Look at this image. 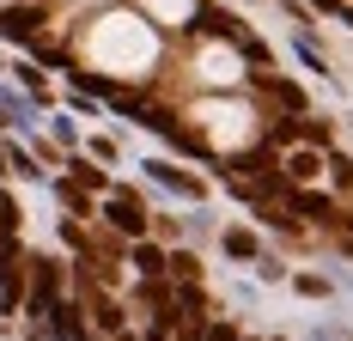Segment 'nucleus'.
<instances>
[{
    "instance_id": "f257e3e1",
    "label": "nucleus",
    "mask_w": 353,
    "mask_h": 341,
    "mask_svg": "<svg viewBox=\"0 0 353 341\" xmlns=\"http://www.w3.org/2000/svg\"><path fill=\"white\" fill-rule=\"evenodd\" d=\"M152 55H159V43H152V31H146L141 19H128V12L98 19V31H92V61L104 73H141V68H152Z\"/></svg>"
},
{
    "instance_id": "f03ea898",
    "label": "nucleus",
    "mask_w": 353,
    "mask_h": 341,
    "mask_svg": "<svg viewBox=\"0 0 353 341\" xmlns=\"http://www.w3.org/2000/svg\"><path fill=\"white\" fill-rule=\"evenodd\" d=\"M195 116V128L219 146V153H244V146H256V110L250 104H232V98H208V104H195L189 110Z\"/></svg>"
},
{
    "instance_id": "7ed1b4c3",
    "label": "nucleus",
    "mask_w": 353,
    "mask_h": 341,
    "mask_svg": "<svg viewBox=\"0 0 353 341\" xmlns=\"http://www.w3.org/2000/svg\"><path fill=\"white\" fill-rule=\"evenodd\" d=\"M195 73H201L208 86H238V79H244V55H238L232 43H208V49L195 55Z\"/></svg>"
},
{
    "instance_id": "20e7f679",
    "label": "nucleus",
    "mask_w": 353,
    "mask_h": 341,
    "mask_svg": "<svg viewBox=\"0 0 353 341\" xmlns=\"http://www.w3.org/2000/svg\"><path fill=\"white\" fill-rule=\"evenodd\" d=\"M323 165H329V159H323V153H311V146H286V153H281L286 183H317V177H323Z\"/></svg>"
},
{
    "instance_id": "39448f33",
    "label": "nucleus",
    "mask_w": 353,
    "mask_h": 341,
    "mask_svg": "<svg viewBox=\"0 0 353 341\" xmlns=\"http://www.w3.org/2000/svg\"><path fill=\"white\" fill-rule=\"evenodd\" d=\"M104 213H110V226H116L122 238H141V232H146V207H141V202H128V195H110Z\"/></svg>"
},
{
    "instance_id": "423d86ee",
    "label": "nucleus",
    "mask_w": 353,
    "mask_h": 341,
    "mask_svg": "<svg viewBox=\"0 0 353 341\" xmlns=\"http://www.w3.org/2000/svg\"><path fill=\"white\" fill-rule=\"evenodd\" d=\"M225 256H238V262H262V238L250 232V226H225Z\"/></svg>"
},
{
    "instance_id": "0eeeda50",
    "label": "nucleus",
    "mask_w": 353,
    "mask_h": 341,
    "mask_svg": "<svg viewBox=\"0 0 353 341\" xmlns=\"http://www.w3.org/2000/svg\"><path fill=\"white\" fill-rule=\"evenodd\" d=\"M146 6H152L165 25H189V19H195V0H146Z\"/></svg>"
},
{
    "instance_id": "6e6552de",
    "label": "nucleus",
    "mask_w": 353,
    "mask_h": 341,
    "mask_svg": "<svg viewBox=\"0 0 353 341\" xmlns=\"http://www.w3.org/2000/svg\"><path fill=\"white\" fill-rule=\"evenodd\" d=\"M201 341H250V335L238 329V323H232V317H213V323H208V335H201Z\"/></svg>"
},
{
    "instance_id": "1a4fd4ad",
    "label": "nucleus",
    "mask_w": 353,
    "mask_h": 341,
    "mask_svg": "<svg viewBox=\"0 0 353 341\" xmlns=\"http://www.w3.org/2000/svg\"><path fill=\"white\" fill-rule=\"evenodd\" d=\"M152 170H159V177H165L171 189H183V195H201V183H195V177H183L176 165H152Z\"/></svg>"
},
{
    "instance_id": "9d476101",
    "label": "nucleus",
    "mask_w": 353,
    "mask_h": 341,
    "mask_svg": "<svg viewBox=\"0 0 353 341\" xmlns=\"http://www.w3.org/2000/svg\"><path fill=\"white\" fill-rule=\"evenodd\" d=\"M299 293H311V299H323V293H329V280H317V274H299Z\"/></svg>"
},
{
    "instance_id": "9b49d317",
    "label": "nucleus",
    "mask_w": 353,
    "mask_h": 341,
    "mask_svg": "<svg viewBox=\"0 0 353 341\" xmlns=\"http://www.w3.org/2000/svg\"><path fill=\"white\" fill-rule=\"evenodd\" d=\"M268 341H281V335H268Z\"/></svg>"
}]
</instances>
